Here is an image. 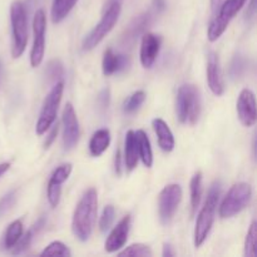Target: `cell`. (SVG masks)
<instances>
[{
  "label": "cell",
  "mask_w": 257,
  "mask_h": 257,
  "mask_svg": "<svg viewBox=\"0 0 257 257\" xmlns=\"http://www.w3.org/2000/svg\"><path fill=\"white\" fill-rule=\"evenodd\" d=\"M98 211V195L94 188L84 192L74 210L72 220V230L75 237L80 241H88L94 227Z\"/></svg>",
  "instance_id": "cell-1"
},
{
  "label": "cell",
  "mask_w": 257,
  "mask_h": 257,
  "mask_svg": "<svg viewBox=\"0 0 257 257\" xmlns=\"http://www.w3.org/2000/svg\"><path fill=\"white\" fill-rule=\"evenodd\" d=\"M221 193V185L218 181L212 183L208 191L207 198L203 205L202 210H201L200 215H198L197 222H196L195 228V246L200 247L206 238L208 237L211 228H212L213 221H215V211L216 206H217L218 198H220Z\"/></svg>",
  "instance_id": "cell-2"
},
{
  "label": "cell",
  "mask_w": 257,
  "mask_h": 257,
  "mask_svg": "<svg viewBox=\"0 0 257 257\" xmlns=\"http://www.w3.org/2000/svg\"><path fill=\"white\" fill-rule=\"evenodd\" d=\"M177 117L181 123L196 124L201 114V95L197 87L185 84L177 93Z\"/></svg>",
  "instance_id": "cell-3"
},
{
  "label": "cell",
  "mask_w": 257,
  "mask_h": 257,
  "mask_svg": "<svg viewBox=\"0 0 257 257\" xmlns=\"http://www.w3.org/2000/svg\"><path fill=\"white\" fill-rule=\"evenodd\" d=\"M10 22L13 34L12 55L17 59L24 53L28 43V17L22 2H14L10 7Z\"/></svg>",
  "instance_id": "cell-4"
},
{
  "label": "cell",
  "mask_w": 257,
  "mask_h": 257,
  "mask_svg": "<svg viewBox=\"0 0 257 257\" xmlns=\"http://www.w3.org/2000/svg\"><path fill=\"white\" fill-rule=\"evenodd\" d=\"M120 14V3H112V4L107 5L104 10L100 22L93 28L89 32V34L85 35L83 39L82 48L84 52L92 50L107 37L108 33L113 29L115 23L118 22V18Z\"/></svg>",
  "instance_id": "cell-5"
},
{
  "label": "cell",
  "mask_w": 257,
  "mask_h": 257,
  "mask_svg": "<svg viewBox=\"0 0 257 257\" xmlns=\"http://www.w3.org/2000/svg\"><path fill=\"white\" fill-rule=\"evenodd\" d=\"M252 197V188L248 183L240 182L233 185L223 198L220 207L221 218H231L245 210Z\"/></svg>",
  "instance_id": "cell-6"
},
{
  "label": "cell",
  "mask_w": 257,
  "mask_h": 257,
  "mask_svg": "<svg viewBox=\"0 0 257 257\" xmlns=\"http://www.w3.org/2000/svg\"><path fill=\"white\" fill-rule=\"evenodd\" d=\"M63 90H64V83L60 80V82L55 83L54 87L50 89V92L45 97L42 110H40L39 119H38L37 127H35L37 135H44L54 123L55 118H57L58 107H59L63 97Z\"/></svg>",
  "instance_id": "cell-7"
},
{
  "label": "cell",
  "mask_w": 257,
  "mask_h": 257,
  "mask_svg": "<svg viewBox=\"0 0 257 257\" xmlns=\"http://www.w3.org/2000/svg\"><path fill=\"white\" fill-rule=\"evenodd\" d=\"M247 0H225L217 10V14L208 27L207 37L210 42H216L227 29L231 20L242 9Z\"/></svg>",
  "instance_id": "cell-8"
},
{
  "label": "cell",
  "mask_w": 257,
  "mask_h": 257,
  "mask_svg": "<svg viewBox=\"0 0 257 257\" xmlns=\"http://www.w3.org/2000/svg\"><path fill=\"white\" fill-rule=\"evenodd\" d=\"M182 200V188L180 185H168L161 191L158 197V213L163 225H167L175 216L178 206Z\"/></svg>",
  "instance_id": "cell-9"
},
{
  "label": "cell",
  "mask_w": 257,
  "mask_h": 257,
  "mask_svg": "<svg viewBox=\"0 0 257 257\" xmlns=\"http://www.w3.org/2000/svg\"><path fill=\"white\" fill-rule=\"evenodd\" d=\"M45 29H47V18L44 10H38L33 19V47L30 52V64L37 68L42 64L45 53Z\"/></svg>",
  "instance_id": "cell-10"
},
{
  "label": "cell",
  "mask_w": 257,
  "mask_h": 257,
  "mask_svg": "<svg viewBox=\"0 0 257 257\" xmlns=\"http://www.w3.org/2000/svg\"><path fill=\"white\" fill-rule=\"evenodd\" d=\"M63 145L65 151H70L79 141V122L72 103H67L63 110Z\"/></svg>",
  "instance_id": "cell-11"
},
{
  "label": "cell",
  "mask_w": 257,
  "mask_h": 257,
  "mask_svg": "<svg viewBox=\"0 0 257 257\" xmlns=\"http://www.w3.org/2000/svg\"><path fill=\"white\" fill-rule=\"evenodd\" d=\"M160 13L155 9V8L151 7V9L148 12L142 13L138 17H136L132 22L130 23V25L127 27V29L124 30V34L122 37V43L123 45H132L133 43L137 40V38L140 35L145 34L146 30L150 28V25L152 24L153 20H155L156 15H158Z\"/></svg>",
  "instance_id": "cell-12"
},
{
  "label": "cell",
  "mask_w": 257,
  "mask_h": 257,
  "mask_svg": "<svg viewBox=\"0 0 257 257\" xmlns=\"http://www.w3.org/2000/svg\"><path fill=\"white\" fill-rule=\"evenodd\" d=\"M237 113L245 127H252L256 123V98L252 90L242 89L237 100Z\"/></svg>",
  "instance_id": "cell-13"
},
{
  "label": "cell",
  "mask_w": 257,
  "mask_h": 257,
  "mask_svg": "<svg viewBox=\"0 0 257 257\" xmlns=\"http://www.w3.org/2000/svg\"><path fill=\"white\" fill-rule=\"evenodd\" d=\"M207 82L211 92L220 97L225 93V82H223L222 70L220 65V58L217 53L210 50L207 55Z\"/></svg>",
  "instance_id": "cell-14"
},
{
  "label": "cell",
  "mask_w": 257,
  "mask_h": 257,
  "mask_svg": "<svg viewBox=\"0 0 257 257\" xmlns=\"http://www.w3.org/2000/svg\"><path fill=\"white\" fill-rule=\"evenodd\" d=\"M161 43H162V39H161L160 35H156L153 33H145L143 34L140 58L142 65L147 69L152 68V65L155 64L161 49Z\"/></svg>",
  "instance_id": "cell-15"
},
{
  "label": "cell",
  "mask_w": 257,
  "mask_h": 257,
  "mask_svg": "<svg viewBox=\"0 0 257 257\" xmlns=\"http://www.w3.org/2000/svg\"><path fill=\"white\" fill-rule=\"evenodd\" d=\"M130 227L131 216L127 215L118 222V225L113 228L112 232H110L109 236L107 237V241H105L104 243V248L107 252H115V251L120 250V248L125 245L128 238V233H130Z\"/></svg>",
  "instance_id": "cell-16"
},
{
  "label": "cell",
  "mask_w": 257,
  "mask_h": 257,
  "mask_svg": "<svg viewBox=\"0 0 257 257\" xmlns=\"http://www.w3.org/2000/svg\"><path fill=\"white\" fill-rule=\"evenodd\" d=\"M131 65V60L127 55L123 54H115L112 49H107L104 52V57H103V74L105 77L115 74V73L123 72V70L128 69Z\"/></svg>",
  "instance_id": "cell-17"
},
{
  "label": "cell",
  "mask_w": 257,
  "mask_h": 257,
  "mask_svg": "<svg viewBox=\"0 0 257 257\" xmlns=\"http://www.w3.org/2000/svg\"><path fill=\"white\" fill-rule=\"evenodd\" d=\"M152 127L157 135L158 145L162 148V151L172 152L173 148H175V138H173V133L167 123L161 118H156L152 120Z\"/></svg>",
  "instance_id": "cell-18"
},
{
  "label": "cell",
  "mask_w": 257,
  "mask_h": 257,
  "mask_svg": "<svg viewBox=\"0 0 257 257\" xmlns=\"http://www.w3.org/2000/svg\"><path fill=\"white\" fill-rule=\"evenodd\" d=\"M138 147L137 141H136V135L133 131H128L125 135L124 141V163L127 171H133L137 167L138 163Z\"/></svg>",
  "instance_id": "cell-19"
},
{
  "label": "cell",
  "mask_w": 257,
  "mask_h": 257,
  "mask_svg": "<svg viewBox=\"0 0 257 257\" xmlns=\"http://www.w3.org/2000/svg\"><path fill=\"white\" fill-rule=\"evenodd\" d=\"M110 143V132L107 128H102L94 132L89 142V152L93 157H99L107 151Z\"/></svg>",
  "instance_id": "cell-20"
},
{
  "label": "cell",
  "mask_w": 257,
  "mask_h": 257,
  "mask_svg": "<svg viewBox=\"0 0 257 257\" xmlns=\"http://www.w3.org/2000/svg\"><path fill=\"white\" fill-rule=\"evenodd\" d=\"M136 141H137V147H138V156L142 160L143 165L147 168H151L153 165V153L152 148H151V142L148 136L146 135L145 131L140 130L135 132Z\"/></svg>",
  "instance_id": "cell-21"
},
{
  "label": "cell",
  "mask_w": 257,
  "mask_h": 257,
  "mask_svg": "<svg viewBox=\"0 0 257 257\" xmlns=\"http://www.w3.org/2000/svg\"><path fill=\"white\" fill-rule=\"evenodd\" d=\"M78 0H53L52 20L54 24L63 22L68 17Z\"/></svg>",
  "instance_id": "cell-22"
},
{
  "label": "cell",
  "mask_w": 257,
  "mask_h": 257,
  "mask_svg": "<svg viewBox=\"0 0 257 257\" xmlns=\"http://www.w3.org/2000/svg\"><path fill=\"white\" fill-rule=\"evenodd\" d=\"M23 235V222L22 220H15L8 226L7 231H5L4 235V247L5 248H12L15 243L18 242V240L20 238V236Z\"/></svg>",
  "instance_id": "cell-23"
},
{
  "label": "cell",
  "mask_w": 257,
  "mask_h": 257,
  "mask_svg": "<svg viewBox=\"0 0 257 257\" xmlns=\"http://www.w3.org/2000/svg\"><path fill=\"white\" fill-rule=\"evenodd\" d=\"M191 190V208H192V216L195 215L198 205L201 202V196H202V173L197 172L191 180L190 185Z\"/></svg>",
  "instance_id": "cell-24"
},
{
  "label": "cell",
  "mask_w": 257,
  "mask_h": 257,
  "mask_svg": "<svg viewBox=\"0 0 257 257\" xmlns=\"http://www.w3.org/2000/svg\"><path fill=\"white\" fill-rule=\"evenodd\" d=\"M248 62L245 58V55L242 54H236L233 57L232 62L230 64V69H228V73H230L231 79H238V78L242 77L245 74L246 69H247Z\"/></svg>",
  "instance_id": "cell-25"
},
{
  "label": "cell",
  "mask_w": 257,
  "mask_h": 257,
  "mask_svg": "<svg viewBox=\"0 0 257 257\" xmlns=\"http://www.w3.org/2000/svg\"><path fill=\"white\" fill-rule=\"evenodd\" d=\"M45 75H47L49 82H59L64 77V65L59 59H53L48 63L47 69H45Z\"/></svg>",
  "instance_id": "cell-26"
},
{
  "label": "cell",
  "mask_w": 257,
  "mask_h": 257,
  "mask_svg": "<svg viewBox=\"0 0 257 257\" xmlns=\"http://www.w3.org/2000/svg\"><path fill=\"white\" fill-rule=\"evenodd\" d=\"M70 173H72V165L70 163H64V165L59 166L57 170L50 176V180L48 185H55V186H62L65 181L69 178Z\"/></svg>",
  "instance_id": "cell-27"
},
{
  "label": "cell",
  "mask_w": 257,
  "mask_h": 257,
  "mask_svg": "<svg viewBox=\"0 0 257 257\" xmlns=\"http://www.w3.org/2000/svg\"><path fill=\"white\" fill-rule=\"evenodd\" d=\"M146 99V93L143 90H138L135 92L123 104V112L127 113V114H132L136 110L140 109L141 105L143 104Z\"/></svg>",
  "instance_id": "cell-28"
},
{
  "label": "cell",
  "mask_w": 257,
  "mask_h": 257,
  "mask_svg": "<svg viewBox=\"0 0 257 257\" xmlns=\"http://www.w3.org/2000/svg\"><path fill=\"white\" fill-rule=\"evenodd\" d=\"M256 242H257V223L253 221L247 231L245 241V256L255 257L256 256Z\"/></svg>",
  "instance_id": "cell-29"
},
{
  "label": "cell",
  "mask_w": 257,
  "mask_h": 257,
  "mask_svg": "<svg viewBox=\"0 0 257 257\" xmlns=\"http://www.w3.org/2000/svg\"><path fill=\"white\" fill-rule=\"evenodd\" d=\"M152 251L148 246L143 245V243H133V245L125 247L122 252L118 253V256H137V257H151L152 256Z\"/></svg>",
  "instance_id": "cell-30"
},
{
  "label": "cell",
  "mask_w": 257,
  "mask_h": 257,
  "mask_svg": "<svg viewBox=\"0 0 257 257\" xmlns=\"http://www.w3.org/2000/svg\"><path fill=\"white\" fill-rule=\"evenodd\" d=\"M40 255H42V256H64V257H69V256H72V253H70L69 248H68L67 246L64 245V243L60 242V241H54V242H52L50 245H48L47 247L44 248V251L40 253Z\"/></svg>",
  "instance_id": "cell-31"
},
{
  "label": "cell",
  "mask_w": 257,
  "mask_h": 257,
  "mask_svg": "<svg viewBox=\"0 0 257 257\" xmlns=\"http://www.w3.org/2000/svg\"><path fill=\"white\" fill-rule=\"evenodd\" d=\"M35 232H38V231L33 227L32 230L28 231L25 235L20 236V238L18 240V242L12 247V250H13L12 252L14 253V255H19V253L24 252L25 250H28V247H29L30 243H32L33 236H34Z\"/></svg>",
  "instance_id": "cell-32"
},
{
  "label": "cell",
  "mask_w": 257,
  "mask_h": 257,
  "mask_svg": "<svg viewBox=\"0 0 257 257\" xmlns=\"http://www.w3.org/2000/svg\"><path fill=\"white\" fill-rule=\"evenodd\" d=\"M114 215H115L114 207H113L112 205L105 206L104 210H103L102 217H100L99 220V227L102 232H105L107 230H109L113 221H114Z\"/></svg>",
  "instance_id": "cell-33"
},
{
  "label": "cell",
  "mask_w": 257,
  "mask_h": 257,
  "mask_svg": "<svg viewBox=\"0 0 257 257\" xmlns=\"http://www.w3.org/2000/svg\"><path fill=\"white\" fill-rule=\"evenodd\" d=\"M17 201V191L12 190L7 193L5 196H3L2 200H0V218L8 213L10 211V208L13 207V205Z\"/></svg>",
  "instance_id": "cell-34"
},
{
  "label": "cell",
  "mask_w": 257,
  "mask_h": 257,
  "mask_svg": "<svg viewBox=\"0 0 257 257\" xmlns=\"http://www.w3.org/2000/svg\"><path fill=\"white\" fill-rule=\"evenodd\" d=\"M48 201L53 208L59 205L60 195H62V186L48 185Z\"/></svg>",
  "instance_id": "cell-35"
},
{
  "label": "cell",
  "mask_w": 257,
  "mask_h": 257,
  "mask_svg": "<svg viewBox=\"0 0 257 257\" xmlns=\"http://www.w3.org/2000/svg\"><path fill=\"white\" fill-rule=\"evenodd\" d=\"M97 103L102 110L108 109L110 103V90L108 88H104L103 90H100V93L97 97Z\"/></svg>",
  "instance_id": "cell-36"
},
{
  "label": "cell",
  "mask_w": 257,
  "mask_h": 257,
  "mask_svg": "<svg viewBox=\"0 0 257 257\" xmlns=\"http://www.w3.org/2000/svg\"><path fill=\"white\" fill-rule=\"evenodd\" d=\"M58 131H59V127H58V125H54V127L52 128V131H50L49 135H48L47 141L44 142L45 150H48V148L53 145V142H54L55 138H57V136H58Z\"/></svg>",
  "instance_id": "cell-37"
},
{
  "label": "cell",
  "mask_w": 257,
  "mask_h": 257,
  "mask_svg": "<svg viewBox=\"0 0 257 257\" xmlns=\"http://www.w3.org/2000/svg\"><path fill=\"white\" fill-rule=\"evenodd\" d=\"M246 19L247 22H252L255 19V15H256V0H251L250 5L247 8V12H246Z\"/></svg>",
  "instance_id": "cell-38"
},
{
  "label": "cell",
  "mask_w": 257,
  "mask_h": 257,
  "mask_svg": "<svg viewBox=\"0 0 257 257\" xmlns=\"http://www.w3.org/2000/svg\"><path fill=\"white\" fill-rule=\"evenodd\" d=\"M152 8H155V9L157 10V12L161 14V13H162L163 10H165L166 2H165V0H153Z\"/></svg>",
  "instance_id": "cell-39"
},
{
  "label": "cell",
  "mask_w": 257,
  "mask_h": 257,
  "mask_svg": "<svg viewBox=\"0 0 257 257\" xmlns=\"http://www.w3.org/2000/svg\"><path fill=\"white\" fill-rule=\"evenodd\" d=\"M162 255L165 257H172V256L176 255L175 251H173V247L170 245V243H165V245H163Z\"/></svg>",
  "instance_id": "cell-40"
},
{
  "label": "cell",
  "mask_w": 257,
  "mask_h": 257,
  "mask_svg": "<svg viewBox=\"0 0 257 257\" xmlns=\"http://www.w3.org/2000/svg\"><path fill=\"white\" fill-rule=\"evenodd\" d=\"M223 2H225V0H211V8H212L213 12H217L218 8L222 5Z\"/></svg>",
  "instance_id": "cell-41"
},
{
  "label": "cell",
  "mask_w": 257,
  "mask_h": 257,
  "mask_svg": "<svg viewBox=\"0 0 257 257\" xmlns=\"http://www.w3.org/2000/svg\"><path fill=\"white\" fill-rule=\"evenodd\" d=\"M10 168V163L9 162H5V163H0V177L4 175L7 171H9Z\"/></svg>",
  "instance_id": "cell-42"
},
{
  "label": "cell",
  "mask_w": 257,
  "mask_h": 257,
  "mask_svg": "<svg viewBox=\"0 0 257 257\" xmlns=\"http://www.w3.org/2000/svg\"><path fill=\"white\" fill-rule=\"evenodd\" d=\"M115 171H117V173H120V153H119V151H118L117 155H115Z\"/></svg>",
  "instance_id": "cell-43"
},
{
  "label": "cell",
  "mask_w": 257,
  "mask_h": 257,
  "mask_svg": "<svg viewBox=\"0 0 257 257\" xmlns=\"http://www.w3.org/2000/svg\"><path fill=\"white\" fill-rule=\"evenodd\" d=\"M3 74H4V65H3L2 59H0V84H2L3 80Z\"/></svg>",
  "instance_id": "cell-44"
},
{
  "label": "cell",
  "mask_w": 257,
  "mask_h": 257,
  "mask_svg": "<svg viewBox=\"0 0 257 257\" xmlns=\"http://www.w3.org/2000/svg\"><path fill=\"white\" fill-rule=\"evenodd\" d=\"M122 2L123 0H107V3H105V7L109 4H112V3H120V4H122Z\"/></svg>",
  "instance_id": "cell-45"
}]
</instances>
